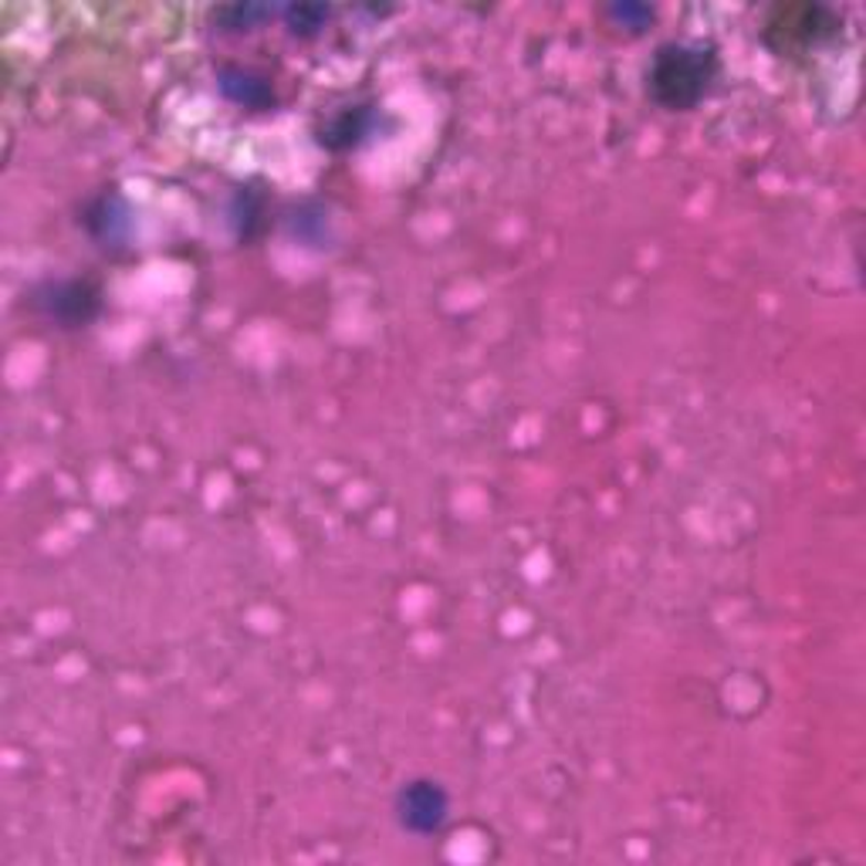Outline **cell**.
Wrapping results in <instances>:
<instances>
[{"label":"cell","mask_w":866,"mask_h":866,"mask_svg":"<svg viewBox=\"0 0 866 866\" xmlns=\"http://www.w3.org/2000/svg\"><path fill=\"white\" fill-rule=\"evenodd\" d=\"M718 75V62L710 51L691 44H664L650 65V92L664 109L687 113L707 95Z\"/></svg>","instance_id":"1"},{"label":"cell","mask_w":866,"mask_h":866,"mask_svg":"<svg viewBox=\"0 0 866 866\" xmlns=\"http://www.w3.org/2000/svg\"><path fill=\"white\" fill-rule=\"evenodd\" d=\"M34 309L62 329H82L88 325L98 309H101V295L92 281L82 278H65V281H44L34 295Z\"/></svg>","instance_id":"2"},{"label":"cell","mask_w":866,"mask_h":866,"mask_svg":"<svg viewBox=\"0 0 866 866\" xmlns=\"http://www.w3.org/2000/svg\"><path fill=\"white\" fill-rule=\"evenodd\" d=\"M447 812H450L447 792L437 782H427V779L403 785L399 795H396V816H399L403 830L414 833V836L440 833L443 823H447Z\"/></svg>","instance_id":"3"},{"label":"cell","mask_w":866,"mask_h":866,"mask_svg":"<svg viewBox=\"0 0 866 866\" xmlns=\"http://www.w3.org/2000/svg\"><path fill=\"white\" fill-rule=\"evenodd\" d=\"M221 88L231 101H237V106H244V109H271L275 106L271 85L261 75H254L250 68H224Z\"/></svg>","instance_id":"4"},{"label":"cell","mask_w":866,"mask_h":866,"mask_svg":"<svg viewBox=\"0 0 866 866\" xmlns=\"http://www.w3.org/2000/svg\"><path fill=\"white\" fill-rule=\"evenodd\" d=\"M366 129H370V116L363 109H345L329 122V129L322 132V142L329 149H349L366 136Z\"/></svg>","instance_id":"5"},{"label":"cell","mask_w":866,"mask_h":866,"mask_svg":"<svg viewBox=\"0 0 866 866\" xmlns=\"http://www.w3.org/2000/svg\"><path fill=\"white\" fill-rule=\"evenodd\" d=\"M119 221H122V203H119L116 193H101L98 200H92V207L85 211V227L98 240H113Z\"/></svg>","instance_id":"6"},{"label":"cell","mask_w":866,"mask_h":866,"mask_svg":"<svg viewBox=\"0 0 866 866\" xmlns=\"http://www.w3.org/2000/svg\"><path fill=\"white\" fill-rule=\"evenodd\" d=\"M281 14H285L288 31L298 34V38H312V34H319L322 24H325V18H329L325 8H312V4H291V8H285Z\"/></svg>","instance_id":"7"},{"label":"cell","mask_w":866,"mask_h":866,"mask_svg":"<svg viewBox=\"0 0 866 866\" xmlns=\"http://www.w3.org/2000/svg\"><path fill=\"white\" fill-rule=\"evenodd\" d=\"M609 14H613L617 21H627V24H633V31H640L643 24H650V21H653V11H646V8H637V4H620V8H613Z\"/></svg>","instance_id":"8"}]
</instances>
